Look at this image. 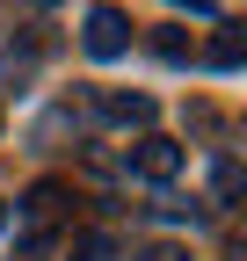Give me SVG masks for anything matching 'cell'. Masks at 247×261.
<instances>
[{"mask_svg":"<svg viewBox=\"0 0 247 261\" xmlns=\"http://www.w3.org/2000/svg\"><path fill=\"white\" fill-rule=\"evenodd\" d=\"M22 211H29V225H37V232L22 240V254H29V261H44V254H51V232L66 225V181H37Z\"/></svg>","mask_w":247,"mask_h":261,"instance_id":"cell-1","label":"cell"},{"mask_svg":"<svg viewBox=\"0 0 247 261\" xmlns=\"http://www.w3.org/2000/svg\"><path fill=\"white\" fill-rule=\"evenodd\" d=\"M80 44H87V58H124V51H131V22H124V8H109V0H102V8H87V29H80Z\"/></svg>","mask_w":247,"mask_h":261,"instance_id":"cell-2","label":"cell"},{"mask_svg":"<svg viewBox=\"0 0 247 261\" xmlns=\"http://www.w3.org/2000/svg\"><path fill=\"white\" fill-rule=\"evenodd\" d=\"M124 160H131V174H138V181H175V174H182V145L160 138V130H145V138L124 152Z\"/></svg>","mask_w":247,"mask_h":261,"instance_id":"cell-3","label":"cell"},{"mask_svg":"<svg viewBox=\"0 0 247 261\" xmlns=\"http://www.w3.org/2000/svg\"><path fill=\"white\" fill-rule=\"evenodd\" d=\"M204 58L218 65V73H233V65L247 58V29H240V22H218V29H211V44H204Z\"/></svg>","mask_w":247,"mask_h":261,"instance_id":"cell-4","label":"cell"},{"mask_svg":"<svg viewBox=\"0 0 247 261\" xmlns=\"http://www.w3.org/2000/svg\"><path fill=\"white\" fill-rule=\"evenodd\" d=\"M102 116L124 123V130H145L153 123V94H102Z\"/></svg>","mask_w":247,"mask_h":261,"instance_id":"cell-5","label":"cell"},{"mask_svg":"<svg viewBox=\"0 0 247 261\" xmlns=\"http://www.w3.org/2000/svg\"><path fill=\"white\" fill-rule=\"evenodd\" d=\"M66 261H116L109 232H66Z\"/></svg>","mask_w":247,"mask_h":261,"instance_id":"cell-6","label":"cell"},{"mask_svg":"<svg viewBox=\"0 0 247 261\" xmlns=\"http://www.w3.org/2000/svg\"><path fill=\"white\" fill-rule=\"evenodd\" d=\"M153 58H167V65H189V58H196V44L182 37V29H153Z\"/></svg>","mask_w":247,"mask_h":261,"instance_id":"cell-7","label":"cell"},{"mask_svg":"<svg viewBox=\"0 0 247 261\" xmlns=\"http://www.w3.org/2000/svg\"><path fill=\"white\" fill-rule=\"evenodd\" d=\"M211 189H218V203H233V196H240V167H233V160H218V174H211Z\"/></svg>","mask_w":247,"mask_h":261,"instance_id":"cell-8","label":"cell"},{"mask_svg":"<svg viewBox=\"0 0 247 261\" xmlns=\"http://www.w3.org/2000/svg\"><path fill=\"white\" fill-rule=\"evenodd\" d=\"M131 261H189V247H175V240H153V247H138Z\"/></svg>","mask_w":247,"mask_h":261,"instance_id":"cell-9","label":"cell"},{"mask_svg":"<svg viewBox=\"0 0 247 261\" xmlns=\"http://www.w3.org/2000/svg\"><path fill=\"white\" fill-rule=\"evenodd\" d=\"M0 232H8V203H0Z\"/></svg>","mask_w":247,"mask_h":261,"instance_id":"cell-10","label":"cell"}]
</instances>
